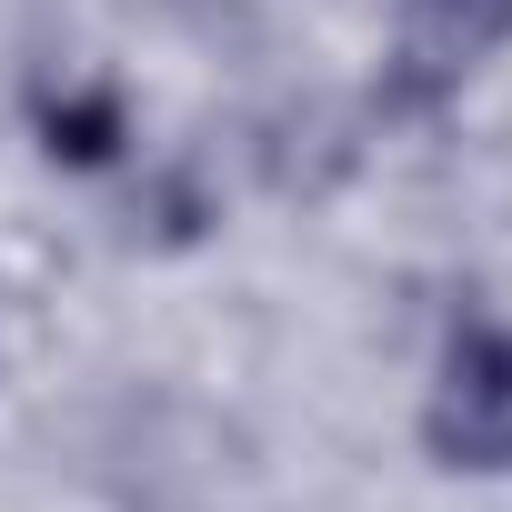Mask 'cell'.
Masks as SVG:
<instances>
[{"mask_svg": "<svg viewBox=\"0 0 512 512\" xmlns=\"http://www.w3.org/2000/svg\"><path fill=\"white\" fill-rule=\"evenodd\" d=\"M41 131L61 161H111L121 151V101L111 91H71V101H41Z\"/></svg>", "mask_w": 512, "mask_h": 512, "instance_id": "cell-3", "label": "cell"}, {"mask_svg": "<svg viewBox=\"0 0 512 512\" xmlns=\"http://www.w3.org/2000/svg\"><path fill=\"white\" fill-rule=\"evenodd\" d=\"M422 452L442 472H512V322H472L432 392H422Z\"/></svg>", "mask_w": 512, "mask_h": 512, "instance_id": "cell-1", "label": "cell"}, {"mask_svg": "<svg viewBox=\"0 0 512 512\" xmlns=\"http://www.w3.org/2000/svg\"><path fill=\"white\" fill-rule=\"evenodd\" d=\"M502 51H512V0H402L392 11V61H382V101L392 111H442Z\"/></svg>", "mask_w": 512, "mask_h": 512, "instance_id": "cell-2", "label": "cell"}]
</instances>
